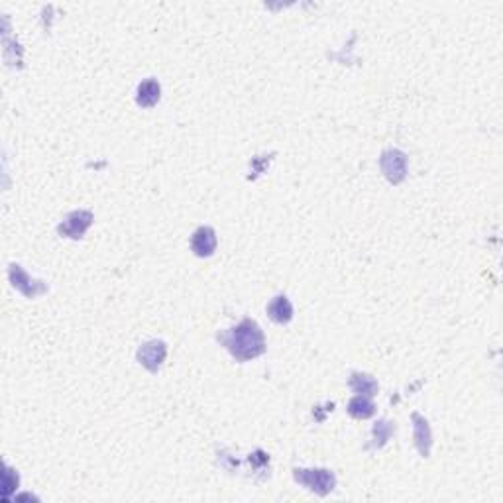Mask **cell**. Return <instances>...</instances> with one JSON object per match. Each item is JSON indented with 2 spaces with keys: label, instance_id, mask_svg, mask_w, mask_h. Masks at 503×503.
I'll list each match as a JSON object with an SVG mask.
<instances>
[{
  "label": "cell",
  "instance_id": "1",
  "mask_svg": "<svg viewBox=\"0 0 503 503\" xmlns=\"http://www.w3.org/2000/svg\"><path fill=\"white\" fill-rule=\"evenodd\" d=\"M219 339L238 362L254 360V358L262 356L265 352L264 332H262L256 320L244 319L234 329L220 334Z\"/></svg>",
  "mask_w": 503,
  "mask_h": 503
},
{
  "label": "cell",
  "instance_id": "2",
  "mask_svg": "<svg viewBox=\"0 0 503 503\" xmlns=\"http://www.w3.org/2000/svg\"><path fill=\"white\" fill-rule=\"evenodd\" d=\"M295 480L303 484L307 490H311L317 495H327L334 490L337 485V478L330 470H325V468H315V470H305V468H297L293 472Z\"/></svg>",
  "mask_w": 503,
  "mask_h": 503
},
{
  "label": "cell",
  "instance_id": "3",
  "mask_svg": "<svg viewBox=\"0 0 503 503\" xmlns=\"http://www.w3.org/2000/svg\"><path fill=\"white\" fill-rule=\"evenodd\" d=\"M382 171L392 183H401L407 175V156L399 150H385L380 159Z\"/></svg>",
  "mask_w": 503,
  "mask_h": 503
},
{
  "label": "cell",
  "instance_id": "4",
  "mask_svg": "<svg viewBox=\"0 0 503 503\" xmlns=\"http://www.w3.org/2000/svg\"><path fill=\"white\" fill-rule=\"evenodd\" d=\"M8 277L10 281H12V285H14L20 293H24L26 297H37V295H42V293L47 291V287L44 281L32 279V277H30V275H28L26 272L16 264H10Z\"/></svg>",
  "mask_w": 503,
  "mask_h": 503
},
{
  "label": "cell",
  "instance_id": "5",
  "mask_svg": "<svg viewBox=\"0 0 503 503\" xmlns=\"http://www.w3.org/2000/svg\"><path fill=\"white\" fill-rule=\"evenodd\" d=\"M165 356H167V346H165L164 340H150L138 350L140 364L147 368L150 372H157L164 364Z\"/></svg>",
  "mask_w": 503,
  "mask_h": 503
},
{
  "label": "cell",
  "instance_id": "6",
  "mask_svg": "<svg viewBox=\"0 0 503 503\" xmlns=\"http://www.w3.org/2000/svg\"><path fill=\"white\" fill-rule=\"evenodd\" d=\"M91 222L92 214L89 211H73L69 212L63 222L57 226V232L63 236H69V238H81L87 229L91 226Z\"/></svg>",
  "mask_w": 503,
  "mask_h": 503
},
{
  "label": "cell",
  "instance_id": "7",
  "mask_svg": "<svg viewBox=\"0 0 503 503\" xmlns=\"http://www.w3.org/2000/svg\"><path fill=\"white\" fill-rule=\"evenodd\" d=\"M191 250L195 252V256L209 257L214 254L217 250V234L211 226H201L195 230L191 238Z\"/></svg>",
  "mask_w": 503,
  "mask_h": 503
},
{
  "label": "cell",
  "instance_id": "8",
  "mask_svg": "<svg viewBox=\"0 0 503 503\" xmlns=\"http://www.w3.org/2000/svg\"><path fill=\"white\" fill-rule=\"evenodd\" d=\"M267 315L269 319L277 322V325H287L293 319V305L285 295H277L274 297L269 305H267Z\"/></svg>",
  "mask_w": 503,
  "mask_h": 503
},
{
  "label": "cell",
  "instance_id": "9",
  "mask_svg": "<svg viewBox=\"0 0 503 503\" xmlns=\"http://www.w3.org/2000/svg\"><path fill=\"white\" fill-rule=\"evenodd\" d=\"M413 423H415V444H417V449L423 456L427 458L430 452V442H432L429 423H427V419H423L419 413L413 415Z\"/></svg>",
  "mask_w": 503,
  "mask_h": 503
},
{
  "label": "cell",
  "instance_id": "10",
  "mask_svg": "<svg viewBox=\"0 0 503 503\" xmlns=\"http://www.w3.org/2000/svg\"><path fill=\"white\" fill-rule=\"evenodd\" d=\"M159 92H162L159 83L156 79H147V81L140 83V87H138L136 102L144 109H152L159 101Z\"/></svg>",
  "mask_w": 503,
  "mask_h": 503
},
{
  "label": "cell",
  "instance_id": "11",
  "mask_svg": "<svg viewBox=\"0 0 503 503\" xmlns=\"http://www.w3.org/2000/svg\"><path fill=\"white\" fill-rule=\"evenodd\" d=\"M374 403L370 401V397H366V395H358V397H354L352 401L348 403V413L352 415V417H356V419H368V417H372L374 415Z\"/></svg>",
  "mask_w": 503,
  "mask_h": 503
},
{
  "label": "cell",
  "instance_id": "12",
  "mask_svg": "<svg viewBox=\"0 0 503 503\" xmlns=\"http://www.w3.org/2000/svg\"><path fill=\"white\" fill-rule=\"evenodd\" d=\"M350 387L360 395H366V397H372L377 392V382H375L372 375L366 374H354L350 377Z\"/></svg>",
  "mask_w": 503,
  "mask_h": 503
},
{
  "label": "cell",
  "instance_id": "13",
  "mask_svg": "<svg viewBox=\"0 0 503 503\" xmlns=\"http://www.w3.org/2000/svg\"><path fill=\"white\" fill-rule=\"evenodd\" d=\"M392 432H394V427H392V423H387V421L377 423V425L374 427L375 440L380 439V442H377V447H384L385 440L392 437Z\"/></svg>",
  "mask_w": 503,
  "mask_h": 503
},
{
  "label": "cell",
  "instance_id": "14",
  "mask_svg": "<svg viewBox=\"0 0 503 503\" xmlns=\"http://www.w3.org/2000/svg\"><path fill=\"white\" fill-rule=\"evenodd\" d=\"M12 485H18V476L12 474V470L6 468V472H4V495H8L14 490Z\"/></svg>",
  "mask_w": 503,
  "mask_h": 503
}]
</instances>
